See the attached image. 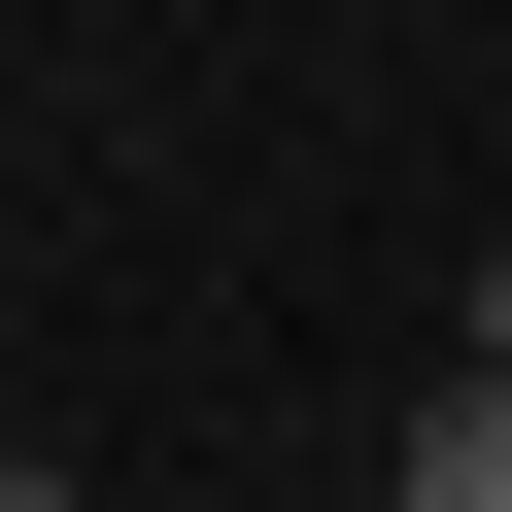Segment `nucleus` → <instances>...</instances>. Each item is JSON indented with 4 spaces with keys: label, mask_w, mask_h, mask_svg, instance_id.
Instances as JSON below:
<instances>
[{
    "label": "nucleus",
    "mask_w": 512,
    "mask_h": 512,
    "mask_svg": "<svg viewBox=\"0 0 512 512\" xmlns=\"http://www.w3.org/2000/svg\"><path fill=\"white\" fill-rule=\"evenodd\" d=\"M444 376H512V239H478V342H444Z\"/></svg>",
    "instance_id": "obj_3"
},
{
    "label": "nucleus",
    "mask_w": 512,
    "mask_h": 512,
    "mask_svg": "<svg viewBox=\"0 0 512 512\" xmlns=\"http://www.w3.org/2000/svg\"><path fill=\"white\" fill-rule=\"evenodd\" d=\"M0 512H205V478H0Z\"/></svg>",
    "instance_id": "obj_2"
},
{
    "label": "nucleus",
    "mask_w": 512,
    "mask_h": 512,
    "mask_svg": "<svg viewBox=\"0 0 512 512\" xmlns=\"http://www.w3.org/2000/svg\"><path fill=\"white\" fill-rule=\"evenodd\" d=\"M376 512H512V376H444V410L376 444Z\"/></svg>",
    "instance_id": "obj_1"
}]
</instances>
